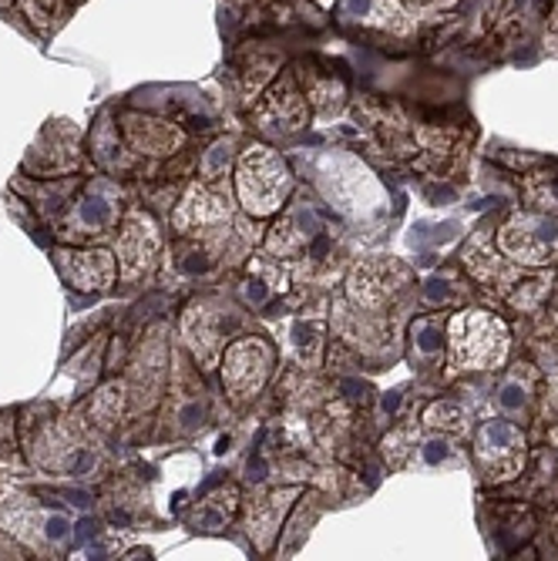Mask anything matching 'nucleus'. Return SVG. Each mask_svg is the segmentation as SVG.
Here are the masks:
<instances>
[{
    "instance_id": "obj_1",
    "label": "nucleus",
    "mask_w": 558,
    "mask_h": 561,
    "mask_svg": "<svg viewBox=\"0 0 558 561\" xmlns=\"http://www.w3.org/2000/svg\"><path fill=\"white\" fill-rule=\"evenodd\" d=\"M159 252V232L151 226L148 216H132L122 229V239H118V263H122V273L128 279H135L141 270L151 266Z\"/></svg>"
},
{
    "instance_id": "obj_2",
    "label": "nucleus",
    "mask_w": 558,
    "mask_h": 561,
    "mask_svg": "<svg viewBox=\"0 0 558 561\" xmlns=\"http://www.w3.org/2000/svg\"><path fill=\"white\" fill-rule=\"evenodd\" d=\"M58 270L75 289H105L115 279V260L109 252H58Z\"/></svg>"
},
{
    "instance_id": "obj_3",
    "label": "nucleus",
    "mask_w": 558,
    "mask_h": 561,
    "mask_svg": "<svg viewBox=\"0 0 558 561\" xmlns=\"http://www.w3.org/2000/svg\"><path fill=\"white\" fill-rule=\"evenodd\" d=\"M125 131L132 138V145L138 151H151V156H162V151H172L182 135L169 125V122H156V118H141V115H125Z\"/></svg>"
},
{
    "instance_id": "obj_4",
    "label": "nucleus",
    "mask_w": 558,
    "mask_h": 561,
    "mask_svg": "<svg viewBox=\"0 0 558 561\" xmlns=\"http://www.w3.org/2000/svg\"><path fill=\"white\" fill-rule=\"evenodd\" d=\"M18 8L31 18L37 31H55L65 18V0H18Z\"/></svg>"
},
{
    "instance_id": "obj_5",
    "label": "nucleus",
    "mask_w": 558,
    "mask_h": 561,
    "mask_svg": "<svg viewBox=\"0 0 558 561\" xmlns=\"http://www.w3.org/2000/svg\"><path fill=\"white\" fill-rule=\"evenodd\" d=\"M414 333L421 336V340H418V346H421L424 353H434V350H441V330H437V327H431V323H421Z\"/></svg>"
},
{
    "instance_id": "obj_6",
    "label": "nucleus",
    "mask_w": 558,
    "mask_h": 561,
    "mask_svg": "<svg viewBox=\"0 0 558 561\" xmlns=\"http://www.w3.org/2000/svg\"><path fill=\"white\" fill-rule=\"evenodd\" d=\"M522 400H525V393L519 387H509V390H504V397H501L504 407H522Z\"/></svg>"
},
{
    "instance_id": "obj_7",
    "label": "nucleus",
    "mask_w": 558,
    "mask_h": 561,
    "mask_svg": "<svg viewBox=\"0 0 558 561\" xmlns=\"http://www.w3.org/2000/svg\"><path fill=\"white\" fill-rule=\"evenodd\" d=\"M444 444H428V461H437V457H444Z\"/></svg>"
}]
</instances>
